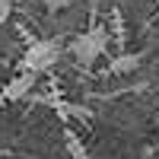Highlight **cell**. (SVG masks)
<instances>
[{
	"instance_id": "obj_1",
	"label": "cell",
	"mask_w": 159,
	"mask_h": 159,
	"mask_svg": "<svg viewBox=\"0 0 159 159\" xmlns=\"http://www.w3.org/2000/svg\"><path fill=\"white\" fill-rule=\"evenodd\" d=\"M61 61V45L51 42V38H42V42H32L22 54V70H32V73H45L51 70L54 64Z\"/></svg>"
},
{
	"instance_id": "obj_2",
	"label": "cell",
	"mask_w": 159,
	"mask_h": 159,
	"mask_svg": "<svg viewBox=\"0 0 159 159\" xmlns=\"http://www.w3.org/2000/svg\"><path fill=\"white\" fill-rule=\"evenodd\" d=\"M105 45H108V35L102 29H89V32L76 35L70 42V54L83 64V67H89V64H96L99 54H105Z\"/></svg>"
},
{
	"instance_id": "obj_3",
	"label": "cell",
	"mask_w": 159,
	"mask_h": 159,
	"mask_svg": "<svg viewBox=\"0 0 159 159\" xmlns=\"http://www.w3.org/2000/svg\"><path fill=\"white\" fill-rule=\"evenodd\" d=\"M35 83H38V73L22 70V73H16V76H13L10 83L3 86L0 99H3V102H19V99H25V96H29V92L35 89Z\"/></svg>"
},
{
	"instance_id": "obj_4",
	"label": "cell",
	"mask_w": 159,
	"mask_h": 159,
	"mask_svg": "<svg viewBox=\"0 0 159 159\" xmlns=\"http://www.w3.org/2000/svg\"><path fill=\"white\" fill-rule=\"evenodd\" d=\"M64 143H67V153L73 156V159H89V150H86V143L80 140V134L73 127H67L64 130Z\"/></svg>"
},
{
	"instance_id": "obj_5",
	"label": "cell",
	"mask_w": 159,
	"mask_h": 159,
	"mask_svg": "<svg viewBox=\"0 0 159 159\" xmlns=\"http://www.w3.org/2000/svg\"><path fill=\"white\" fill-rule=\"evenodd\" d=\"M140 67V54H121L111 61V73H130Z\"/></svg>"
},
{
	"instance_id": "obj_6",
	"label": "cell",
	"mask_w": 159,
	"mask_h": 159,
	"mask_svg": "<svg viewBox=\"0 0 159 159\" xmlns=\"http://www.w3.org/2000/svg\"><path fill=\"white\" fill-rule=\"evenodd\" d=\"M10 13H13V0H0V25L10 19Z\"/></svg>"
},
{
	"instance_id": "obj_7",
	"label": "cell",
	"mask_w": 159,
	"mask_h": 159,
	"mask_svg": "<svg viewBox=\"0 0 159 159\" xmlns=\"http://www.w3.org/2000/svg\"><path fill=\"white\" fill-rule=\"evenodd\" d=\"M70 0H48V10H64Z\"/></svg>"
}]
</instances>
